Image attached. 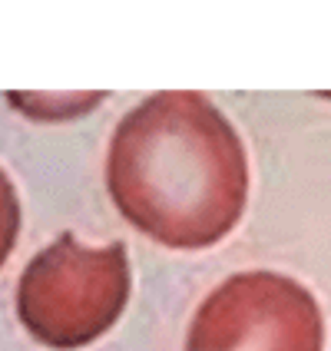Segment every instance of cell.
I'll return each mask as SVG.
<instances>
[{
    "label": "cell",
    "instance_id": "277c9868",
    "mask_svg": "<svg viewBox=\"0 0 331 351\" xmlns=\"http://www.w3.org/2000/svg\"><path fill=\"white\" fill-rule=\"evenodd\" d=\"M7 99L34 119H70L90 113L106 99V93H10Z\"/></svg>",
    "mask_w": 331,
    "mask_h": 351
},
{
    "label": "cell",
    "instance_id": "6da1fadb",
    "mask_svg": "<svg viewBox=\"0 0 331 351\" xmlns=\"http://www.w3.org/2000/svg\"><path fill=\"white\" fill-rule=\"evenodd\" d=\"M106 189L119 215L166 249H212L249 202L245 143L206 93L159 90L117 123Z\"/></svg>",
    "mask_w": 331,
    "mask_h": 351
},
{
    "label": "cell",
    "instance_id": "3957f363",
    "mask_svg": "<svg viewBox=\"0 0 331 351\" xmlns=\"http://www.w3.org/2000/svg\"><path fill=\"white\" fill-rule=\"evenodd\" d=\"M186 351H325V318L302 282L238 272L195 308Z\"/></svg>",
    "mask_w": 331,
    "mask_h": 351
},
{
    "label": "cell",
    "instance_id": "7a4b0ae2",
    "mask_svg": "<svg viewBox=\"0 0 331 351\" xmlns=\"http://www.w3.org/2000/svg\"><path fill=\"white\" fill-rule=\"evenodd\" d=\"M130 292L133 272L123 242L93 249L66 232L27 262L17 285V318L40 345L77 351L117 325Z\"/></svg>",
    "mask_w": 331,
    "mask_h": 351
},
{
    "label": "cell",
    "instance_id": "5b68a950",
    "mask_svg": "<svg viewBox=\"0 0 331 351\" xmlns=\"http://www.w3.org/2000/svg\"><path fill=\"white\" fill-rule=\"evenodd\" d=\"M17 235H20V199L10 176L0 169V269L14 252Z\"/></svg>",
    "mask_w": 331,
    "mask_h": 351
}]
</instances>
